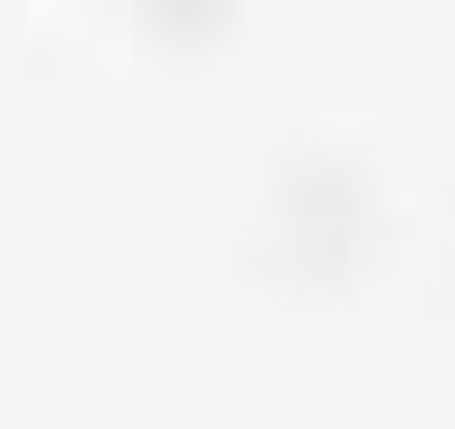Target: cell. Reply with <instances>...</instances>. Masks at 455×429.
<instances>
[{
	"label": "cell",
	"mask_w": 455,
	"mask_h": 429,
	"mask_svg": "<svg viewBox=\"0 0 455 429\" xmlns=\"http://www.w3.org/2000/svg\"><path fill=\"white\" fill-rule=\"evenodd\" d=\"M148 28H161V41H214V28H228V0H148Z\"/></svg>",
	"instance_id": "6da1fadb"
}]
</instances>
